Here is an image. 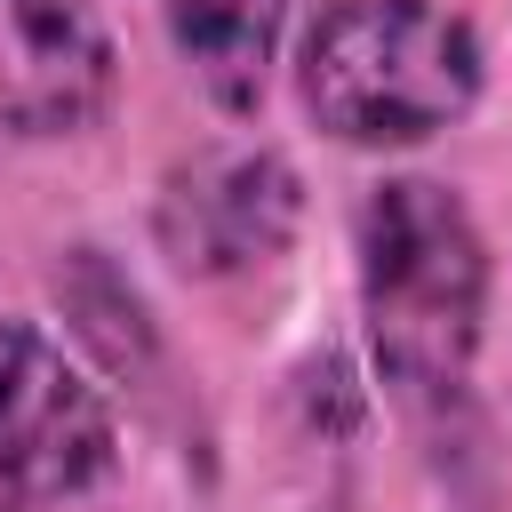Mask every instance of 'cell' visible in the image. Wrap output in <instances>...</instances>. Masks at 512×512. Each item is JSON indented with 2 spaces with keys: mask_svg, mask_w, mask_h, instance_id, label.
I'll return each instance as SVG.
<instances>
[{
  "mask_svg": "<svg viewBox=\"0 0 512 512\" xmlns=\"http://www.w3.org/2000/svg\"><path fill=\"white\" fill-rule=\"evenodd\" d=\"M360 328L376 376L408 408H448L488 336V240L440 176H384L352 224Z\"/></svg>",
  "mask_w": 512,
  "mask_h": 512,
  "instance_id": "6da1fadb",
  "label": "cell"
},
{
  "mask_svg": "<svg viewBox=\"0 0 512 512\" xmlns=\"http://www.w3.org/2000/svg\"><path fill=\"white\" fill-rule=\"evenodd\" d=\"M480 32L448 0H328L296 48V96L336 144H424L480 96Z\"/></svg>",
  "mask_w": 512,
  "mask_h": 512,
  "instance_id": "7a4b0ae2",
  "label": "cell"
},
{
  "mask_svg": "<svg viewBox=\"0 0 512 512\" xmlns=\"http://www.w3.org/2000/svg\"><path fill=\"white\" fill-rule=\"evenodd\" d=\"M120 456L88 368L32 320H0V512H64Z\"/></svg>",
  "mask_w": 512,
  "mask_h": 512,
  "instance_id": "3957f363",
  "label": "cell"
},
{
  "mask_svg": "<svg viewBox=\"0 0 512 512\" xmlns=\"http://www.w3.org/2000/svg\"><path fill=\"white\" fill-rule=\"evenodd\" d=\"M296 216H304V184L272 144H208L184 168H168L152 232L176 272L232 280L272 264L296 240Z\"/></svg>",
  "mask_w": 512,
  "mask_h": 512,
  "instance_id": "277c9868",
  "label": "cell"
},
{
  "mask_svg": "<svg viewBox=\"0 0 512 512\" xmlns=\"http://www.w3.org/2000/svg\"><path fill=\"white\" fill-rule=\"evenodd\" d=\"M112 80L120 56L96 0H0V144L80 136Z\"/></svg>",
  "mask_w": 512,
  "mask_h": 512,
  "instance_id": "5b68a950",
  "label": "cell"
},
{
  "mask_svg": "<svg viewBox=\"0 0 512 512\" xmlns=\"http://www.w3.org/2000/svg\"><path fill=\"white\" fill-rule=\"evenodd\" d=\"M296 0H168V40L224 112H256Z\"/></svg>",
  "mask_w": 512,
  "mask_h": 512,
  "instance_id": "8992f818",
  "label": "cell"
},
{
  "mask_svg": "<svg viewBox=\"0 0 512 512\" xmlns=\"http://www.w3.org/2000/svg\"><path fill=\"white\" fill-rule=\"evenodd\" d=\"M320 512H352V504H320Z\"/></svg>",
  "mask_w": 512,
  "mask_h": 512,
  "instance_id": "52a82bcc",
  "label": "cell"
}]
</instances>
